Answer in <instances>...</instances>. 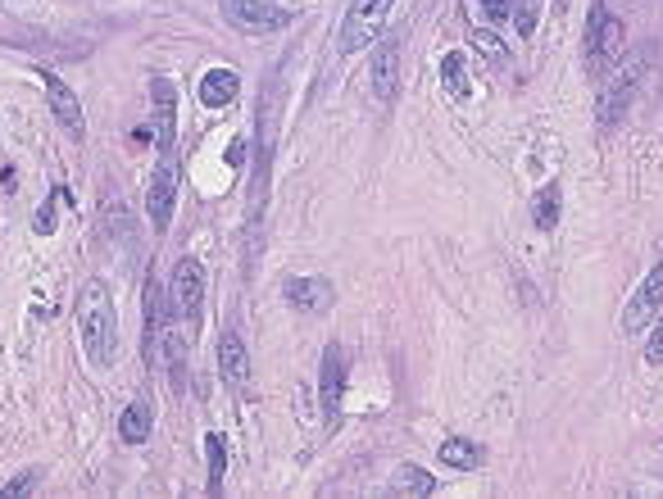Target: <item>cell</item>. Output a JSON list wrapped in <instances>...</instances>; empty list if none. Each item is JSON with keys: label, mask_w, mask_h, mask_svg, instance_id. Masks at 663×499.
Returning a JSON list of instances; mask_svg holds the SVG:
<instances>
[{"label": "cell", "mask_w": 663, "mask_h": 499, "mask_svg": "<svg viewBox=\"0 0 663 499\" xmlns=\"http://www.w3.org/2000/svg\"><path fill=\"white\" fill-rule=\"evenodd\" d=\"M78 332L87 359L96 368H114V359H119V314H114V295L100 277L82 282L78 291Z\"/></svg>", "instance_id": "obj_1"}, {"label": "cell", "mask_w": 663, "mask_h": 499, "mask_svg": "<svg viewBox=\"0 0 663 499\" xmlns=\"http://www.w3.org/2000/svg\"><path fill=\"white\" fill-rule=\"evenodd\" d=\"M623 41H627L623 19H618L609 5H591V14H586V41H582L586 73H591V78H604V73L623 59Z\"/></svg>", "instance_id": "obj_2"}, {"label": "cell", "mask_w": 663, "mask_h": 499, "mask_svg": "<svg viewBox=\"0 0 663 499\" xmlns=\"http://www.w3.org/2000/svg\"><path fill=\"white\" fill-rule=\"evenodd\" d=\"M178 182H182L178 146H159V164L150 168V186H146V214L155 232H169L173 205H178Z\"/></svg>", "instance_id": "obj_3"}, {"label": "cell", "mask_w": 663, "mask_h": 499, "mask_svg": "<svg viewBox=\"0 0 663 499\" xmlns=\"http://www.w3.org/2000/svg\"><path fill=\"white\" fill-rule=\"evenodd\" d=\"M391 5H396V0H355L346 10V23H341V37H337L341 55H355V50L373 46V41L382 37V23H386V14H391Z\"/></svg>", "instance_id": "obj_4"}, {"label": "cell", "mask_w": 663, "mask_h": 499, "mask_svg": "<svg viewBox=\"0 0 663 499\" xmlns=\"http://www.w3.org/2000/svg\"><path fill=\"white\" fill-rule=\"evenodd\" d=\"M659 304H663V259L645 273V282L636 286V295L627 300L623 309V332L636 336V332H650L654 318H659Z\"/></svg>", "instance_id": "obj_5"}, {"label": "cell", "mask_w": 663, "mask_h": 499, "mask_svg": "<svg viewBox=\"0 0 663 499\" xmlns=\"http://www.w3.org/2000/svg\"><path fill=\"white\" fill-rule=\"evenodd\" d=\"M200 300H205V268H200V259H178V268H173L169 277V304L178 318H196L200 314Z\"/></svg>", "instance_id": "obj_6"}, {"label": "cell", "mask_w": 663, "mask_h": 499, "mask_svg": "<svg viewBox=\"0 0 663 499\" xmlns=\"http://www.w3.org/2000/svg\"><path fill=\"white\" fill-rule=\"evenodd\" d=\"M400 41L405 32H386L377 37V50H373V64H368V78H373V96L377 100H396V87H400Z\"/></svg>", "instance_id": "obj_7"}, {"label": "cell", "mask_w": 663, "mask_h": 499, "mask_svg": "<svg viewBox=\"0 0 663 499\" xmlns=\"http://www.w3.org/2000/svg\"><path fill=\"white\" fill-rule=\"evenodd\" d=\"M41 87H46V105H50V114H55V123H60L73 141L87 137V118H82V105H78L69 82H64L60 73H41Z\"/></svg>", "instance_id": "obj_8"}, {"label": "cell", "mask_w": 663, "mask_h": 499, "mask_svg": "<svg viewBox=\"0 0 663 499\" xmlns=\"http://www.w3.org/2000/svg\"><path fill=\"white\" fill-rule=\"evenodd\" d=\"M169 291L150 277L146 282V304H141V314H146V341H141V350H146V363H159L164 359V332H169Z\"/></svg>", "instance_id": "obj_9"}, {"label": "cell", "mask_w": 663, "mask_h": 499, "mask_svg": "<svg viewBox=\"0 0 663 499\" xmlns=\"http://www.w3.org/2000/svg\"><path fill=\"white\" fill-rule=\"evenodd\" d=\"M223 14H228V23L241 28V32H282V28H291V10L264 5V0H228Z\"/></svg>", "instance_id": "obj_10"}, {"label": "cell", "mask_w": 663, "mask_h": 499, "mask_svg": "<svg viewBox=\"0 0 663 499\" xmlns=\"http://www.w3.org/2000/svg\"><path fill=\"white\" fill-rule=\"evenodd\" d=\"M318 400H323V418L337 422L341 400H346V354H341V345H327V350H323V382H318Z\"/></svg>", "instance_id": "obj_11"}, {"label": "cell", "mask_w": 663, "mask_h": 499, "mask_svg": "<svg viewBox=\"0 0 663 499\" xmlns=\"http://www.w3.org/2000/svg\"><path fill=\"white\" fill-rule=\"evenodd\" d=\"M150 96H155V128H159V146H178V87L169 78L150 82Z\"/></svg>", "instance_id": "obj_12"}, {"label": "cell", "mask_w": 663, "mask_h": 499, "mask_svg": "<svg viewBox=\"0 0 663 499\" xmlns=\"http://www.w3.org/2000/svg\"><path fill=\"white\" fill-rule=\"evenodd\" d=\"M632 91H636V73L632 69L614 73V82H609L604 96H600V123H604V128H618V123H623L627 105H632Z\"/></svg>", "instance_id": "obj_13"}, {"label": "cell", "mask_w": 663, "mask_h": 499, "mask_svg": "<svg viewBox=\"0 0 663 499\" xmlns=\"http://www.w3.org/2000/svg\"><path fill=\"white\" fill-rule=\"evenodd\" d=\"M287 300H291V309L323 314L327 304H332V282H327V277H291V282H287Z\"/></svg>", "instance_id": "obj_14"}, {"label": "cell", "mask_w": 663, "mask_h": 499, "mask_svg": "<svg viewBox=\"0 0 663 499\" xmlns=\"http://www.w3.org/2000/svg\"><path fill=\"white\" fill-rule=\"evenodd\" d=\"M237 91H241V78L232 69H209L205 78H200V105H205V109H223V105L237 100Z\"/></svg>", "instance_id": "obj_15"}, {"label": "cell", "mask_w": 663, "mask_h": 499, "mask_svg": "<svg viewBox=\"0 0 663 499\" xmlns=\"http://www.w3.org/2000/svg\"><path fill=\"white\" fill-rule=\"evenodd\" d=\"M218 368H223V377L237 386L250 382V350L237 332H223V341H218Z\"/></svg>", "instance_id": "obj_16"}, {"label": "cell", "mask_w": 663, "mask_h": 499, "mask_svg": "<svg viewBox=\"0 0 663 499\" xmlns=\"http://www.w3.org/2000/svg\"><path fill=\"white\" fill-rule=\"evenodd\" d=\"M482 463H486V450L477 441H464V436H450V441H441V468L477 472Z\"/></svg>", "instance_id": "obj_17"}, {"label": "cell", "mask_w": 663, "mask_h": 499, "mask_svg": "<svg viewBox=\"0 0 663 499\" xmlns=\"http://www.w3.org/2000/svg\"><path fill=\"white\" fill-rule=\"evenodd\" d=\"M150 427H155V413H150V404L146 400H132L128 409H123V418H119V441H128V445L150 441Z\"/></svg>", "instance_id": "obj_18"}, {"label": "cell", "mask_w": 663, "mask_h": 499, "mask_svg": "<svg viewBox=\"0 0 663 499\" xmlns=\"http://www.w3.org/2000/svg\"><path fill=\"white\" fill-rule=\"evenodd\" d=\"M559 214H564V191H559V182L541 186V191H536V200H532V223L541 227V232H555Z\"/></svg>", "instance_id": "obj_19"}, {"label": "cell", "mask_w": 663, "mask_h": 499, "mask_svg": "<svg viewBox=\"0 0 663 499\" xmlns=\"http://www.w3.org/2000/svg\"><path fill=\"white\" fill-rule=\"evenodd\" d=\"M391 490H396V495L427 499V495H436V477H432L427 468H418V463H405V468H396V481H391Z\"/></svg>", "instance_id": "obj_20"}, {"label": "cell", "mask_w": 663, "mask_h": 499, "mask_svg": "<svg viewBox=\"0 0 663 499\" xmlns=\"http://www.w3.org/2000/svg\"><path fill=\"white\" fill-rule=\"evenodd\" d=\"M205 459H209V495H218V490H223V477H228V445H223L218 431L205 436Z\"/></svg>", "instance_id": "obj_21"}, {"label": "cell", "mask_w": 663, "mask_h": 499, "mask_svg": "<svg viewBox=\"0 0 663 499\" xmlns=\"http://www.w3.org/2000/svg\"><path fill=\"white\" fill-rule=\"evenodd\" d=\"M441 82H446L450 96H459V100L468 96V59H464V50H450V55L441 59Z\"/></svg>", "instance_id": "obj_22"}, {"label": "cell", "mask_w": 663, "mask_h": 499, "mask_svg": "<svg viewBox=\"0 0 663 499\" xmlns=\"http://www.w3.org/2000/svg\"><path fill=\"white\" fill-rule=\"evenodd\" d=\"M536 14H541V0H518V37L536 32Z\"/></svg>", "instance_id": "obj_23"}, {"label": "cell", "mask_w": 663, "mask_h": 499, "mask_svg": "<svg viewBox=\"0 0 663 499\" xmlns=\"http://www.w3.org/2000/svg\"><path fill=\"white\" fill-rule=\"evenodd\" d=\"M477 46H482L495 64H509V50H505V41L495 37V32H477Z\"/></svg>", "instance_id": "obj_24"}, {"label": "cell", "mask_w": 663, "mask_h": 499, "mask_svg": "<svg viewBox=\"0 0 663 499\" xmlns=\"http://www.w3.org/2000/svg\"><path fill=\"white\" fill-rule=\"evenodd\" d=\"M60 191H64V186H55V196H50V205H41V209H37V223H32V227H37L41 236H50V232H55V200H60Z\"/></svg>", "instance_id": "obj_25"}, {"label": "cell", "mask_w": 663, "mask_h": 499, "mask_svg": "<svg viewBox=\"0 0 663 499\" xmlns=\"http://www.w3.org/2000/svg\"><path fill=\"white\" fill-rule=\"evenodd\" d=\"M37 481H41V468H28V472H19V477H14L10 486L0 490V495H28V490L37 486Z\"/></svg>", "instance_id": "obj_26"}, {"label": "cell", "mask_w": 663, "mask_h": 499, "mask_svg": "<svg viewBox=\"0 0 663 499\" xmlns=\"http://www.w3.org/2000/svg\"><path fill=\"white\" fill-rule=\"evenodd\" d=\"M645 359L650 363H663V323L650 332V341H645Z\"/></svg>", "instance_id": "obj_27"}, {"label": "cell", "mask_w": 663, "mask_h": 499, "mask_svg": "<svg viewBox=\"0 0 663 499\" xmlns=\"http://www.w3.org/2000/svg\"><path fill=\"white\" fill-rule=\"evenodd\" d=\"M482 10H486V19H509V0H482Z\"/></svg>", "instance_id": "obj_28"}]
</instances>
